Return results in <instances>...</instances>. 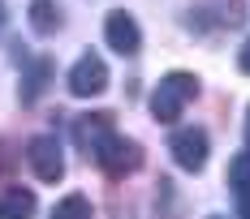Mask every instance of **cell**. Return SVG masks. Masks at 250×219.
Instances as JSON below:
<instances>
[{"label": "cell", "instance_id": "3", "mask_svg": "<svg viewBox=\"0 0 250 219\" xmlns=\"http://www.w3.org/2000/svg\"><path fill=\"white\" fill-rule=\"evenodd\" d=\"M207 150H211V142H207V129H199V125H186V129H177L168 138V155H173V164L181 172H203L207 168Z\"/></svg>", "mask_w": 250, "mask_h": 219}, {"label": "cell", "instance_id": "13", "mask_svg": "<svg viewBox=\"0 0 250 219\" xmlns=\"http://www.w3.org/2000/svg\"><path fill=\"white\" fill-rule=\"evenodd\" d=\"M237 69H242V73H250V39L242 43V52H237Z\"/></svg>", "mask_w": 250, "mask_h": 219}, {"label": "cell", "instance_id": "5", "mask_svg": "<svg viewBox=\"0 0 250 219\" xmlns=\"http://www.w3.org/2000/svg\"><path fill=\"white\" fill-rule=\"evenodd\" d=\"M65 86H69V95H78V99L104 95V91H108V65H104L95 52H86V56H78V60H74Z\"/></svg>", "mask_w": 250, "mask_h": 219}, {"label": "cell", "instance_id": "12", "mask_svg": "<svg viewBox=\"0 0 250 219\" xmlns=\"http://www.w3.org/2000/svg\"><path fill=\"white\" fill-rule=\"evenodd\" d=\"M229 185H237V189H250V150H242V155L229 164Z\"/></svg>", "mask_w": 250, "mask_h": 219}, {"label": "cell", "instance_id": "14", "mask_svg": "<svg viewBox=\"0 0 250 219\" xmlns=\"http://www.w3.org/2000/svg\"><path fill=\"white\" fill-rule=\"evenodd\" d=\"M242 219H250V189H242Z\"/></svg>", "mask_w": 250, "mask_h": 219}, {"label": "cell", "instance_id": "7", "mask_svg": "<svg viewBox=\"0 0 250 219\" xmlns=\"http://www.w3.org/2000/svg\"><path fill=\"white\" fill-rule=\"evenodd\" d=\"M104 43L112 52H121V56H138L143 48V30L134 22V13H125V9H112L108 18H104Z\"/></svg>", "mask_w": 250, "mask_h": 219}, {"label": "cell", "instance_id": "11", "mask_svg": "<svg viewBox=\"0 0 250 219\" xmlns=\"http://www.w3.org/2000/svg\"><path fill=\"white\" fill-rule=\"evenodd\" d=\"M56 26H61L56 4H52V0H30V30H35V35H52Z\"/></svg>", "mask_w": 250, "mask_h": 219}, {"label": "cell", "instance_id": "4", "mask_svg": "<svg viewBox=\"0 0 250 219\" xmlns=\"http://www.w3.org/2000/svg\"><path fill=\"white\" fill-rule=\"evenodd\" d=\"M26 164L35 168V176H39L43 185H56V181L65 176V150H61V142H56L52 133H35V138L26 142Z\"/></svg>", "mask_w": 250, "mask_h": 219}, {"label": "cell", "instance_id": "10", "mask_svg": "<svg viewBox=\"0 0 250 219\" xmlns=\"http://www.w3.org/2000/svg\"><path fill=\"white\" fill-rule=\"evenodd\" d=\"M52 219H95L91 198H86V194H65L56 206H52Z\"/></svg>", "mask_w": 250, "mask_h": 219}, {"label": "cell", "instance_id": "2", "mask_svg": "<svg viewBox=\"0 0 250 219\" xmlns=\"http://www.w3.org/2000/svg\"><path fill=\"white\" fill-rule=\"evenodd\" d=\"M95 164H100L112 181H121V176H129V172L143 168V146L134 142V138H125V133H112V138L100 146Z\"/></svg>", "mask_w": 250, "mask_h": 219}, {"label": "cell", "instance_id": "1", "mask_svg": "<svg viewBox=\"0 0 250 219\" xmlns=\"http://www.w3.org/2000/svg\"><path fill=\"white\" fill-rule=\"evenodd\" d=\"M190 99H199V77L186 73V69L164 73L160 86H155V95H151V116L160 125H173V121H181V112H186Z\"/></svg>", "mask_w": 250, "mask_h": 219}, {"label": "cell", "instance_id": "8", "mask_svg": "<svg viewBox=\"0 0 250 219\" xmlns=\"http://www.w3.org/2000/svg\"><path fill=\"white\" fill-rule=\"evenodd\" d=\"M35 189H22V185H9L0 194V219H30L35 215Z\"/></svg>", "mask_w": 250, "mask_h": 219}, {"label": "cell", "instance_id": "6", "mask_svg": "<svg viewBox=\"0 0 250 219\" xmlns=\"http://www.w3.org/2000/svg\"><path fill=\"white\" fill-rule=\"evenodd\" d=\"M112 133H117V116H112V112H86V116L74 121V142H78V150H82L86 159H95L100 146L108 142Z\"/></svg>", "mask_w": 250, "mask_h": 219}, {"label": "cell", "instance_id": "16", "mask_svg": "<svg viewBox=\"0 0 250 219\" xmlns=\"http://www.w3.org/2000/svg\"><path fill=\"white\" fill-rule=\"evenodd\" d=\"M0 26H4V4H0Z\"/></svg>", "mask_w": 250, "mask_h": 219}, {"label": "cell", "instance_id": "15", "mask_svg": "<svg viewBox=\"0 0 250 219\" xmlns=\"http://www.w3.org/2000/svg\"><path fill=\"white\" fill-rule=\"evenodd\" d=\"M246 150H250V108H246Z\"/></svg>", "mask_w": 250, "mask_h": 219}, {"label": "cell", "instance_id": "17", "mask_svg": "<svg viewBox=\"0 0 250 219\" xmlns=\"http://www.w3.org/2000/svg\"><path fill=\"white\" fill-rule=\"evenodd\" d=\"M211 219H225V215H211Z\"/></svg>", "mask_w": 250, "mask_h": 219}, {"label": "cell", "instance_id": "9", "mask_svg": "<svg viewBox=\"0 0 250 219\" xmlns=\"http://www.w3.org/2000/svg\"><path fill=\"white\" fill-rule=\"evenodd\" d=\"M48 77H52V60H48V56H39V60L26 69V77H22V103H35V99L43 95Z\"/></svg>", "mask_w": 250, "mask_h": 219}]
</instances>
